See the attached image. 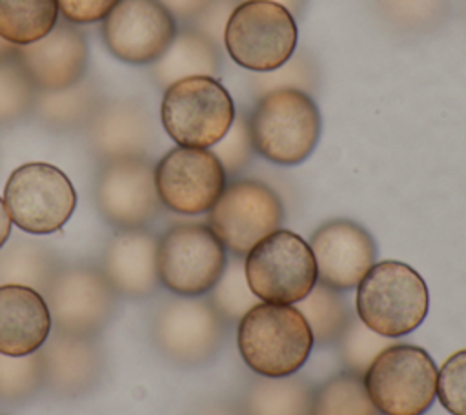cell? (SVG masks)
I'll list each match as a JSON object with an SVG mask.
<instances>
[{"label":"cell","mask_w":466,"mask_h":415,"mask_svg":"<svg viewBox=\"0 0 466 415\" xmlns=\"http://www.w3.org/2000/svg\"><path fill=\"white\" fill-rule=\"evenodd\" d=\"M315 342L302 313L289 304H255L237 324V348L246 366L262 377L297 373Z\"/></svg>","instance_id":"6da1fadb"},{"label":"cell","mask_w":466,"mask_h":415,"mask_svg":"<svg viewBox=\"0 0 466 415\" xmlns=\"http://www.w3.org/2000/svg\"><path fill=\"white\" fill-rule=\"evenodd\" d=\"M248 124L255 153L279 166L304 162L315 151L322 129L313 96L299 89H275L258 96Z\"/></svg>","instance_id":"7a4b0ae2"},{"label":"cell","mask_w":466,"mask_h":415,"mask_svg":"<svg viewBox=\"0 0 466 415\" xmlns=\"http://www.w3.org/2000/svg\"><path fill=\"white\" fill-rule=\"evenodd\" d=\"M428 309V286L404 262H375L357 286L355 315L382 337L399 339L415 331L424 322Z\"/></svg>","instance_id":"3957f363"},{"label":"cell","mask_w":466,"mask_h":415,"mask_svg":"<svg viewBox=\"0 0 466 415\" xmlns=\"http://www.w3.org/2000/svg\"><path fill=\"white\" fill-rule=\"evenodd\" d=\"M228 328L204 297H166L149 317L153 348L164 360L184 369L209 364L222 349Z\"/></svg>","instance_id":"277c9868"},{"label":"cell","mask_w":466,"mask_h":415,"mask_svg":"<svg viewBox=\"0 0 466 415\" xmlns=\"http://www.w3.org/2000/svg\"><path fill=\"white\" fill-rule=\"evenodd\" d=\"M222 44L228 56L249 73L273 71L297 51V18L286 7L266 0L237 4Z\"/></svg>","instance_id":"5b68a950"},{"label":"cell","mask_w":466,"mask_h":415,"mask_svg":"<svg viewBox=\"0 0 466 415\" xmlns=\"http://www.w3.org/2000/svg\"><path fill=\"white\" fill-rule=\"evenodd\" d=\"M229 91L211 76H189L164 89L160 122L167 137L182 147L209 149L235 118Z\"/></svg>","instance_id":"8992f818"},{"label":"cell","mask_w":466,"mask_h":415,"mask_svg":"<svg viewBox=\"0 0 466 415\" xmlns=\"http://www.w3.org/2000/svg\"><path fill=\"white\" fill-rule=\"evenodd\" d=\"M53 331L76 337H100L118 308V295L100 266L62 264L44 291Z\"/></svg>","instance_id":"52a82bcc"},{"label":"cell","mask_w":466,"mask_h":415,"mask_svg":"<svg viewBox=\"0 0 466 415\" xmlns=\"http://www.w3.org/2000/svg\"><path fill=\"white\" fill-rule=\"evenodd\" d=\"M364 384L380 415H424L437 397V366L426 349L393 342L370 364Z\"/></svg>","instance_id":"ba28073f"},{"label":"cell","mask_w":466,"mask_h":415,"mask_svg":"<svg viewBox=\"0 0 466 415\" xmlns=\"http://www.w3.org/2000/svg\"><path fill=\"white\" fill-rule=\"evenodd\" d=\"M160 284L180 297H204L220 278L228 251L208 224L177 222L158 237Z\"/></svg>","instance_id":"9c48e42d"},{"label":"cell","mask_w":466,"mask_h":415,"mask_svg":"<svg viewBox=\"0 0 466 415\" xmlns=\"http://www.w3.org/2000/svg\"><path fill=\"white\" fill-rule=\"evenodd\" d=\"M244 271L260 302L297 304L317 284V266L309 244L289 229L262 238L246 257Z\"/></svg>","instance_id":"30bf717a"},{"label":"cell","mask_w":466,"mask_h":415,"mask_svg":"<svg viewBox=\"0 0 466 415\" xmlns=\"http://www.w3.org/2000/svg\"><path fill=\"white\" fill-rule=\"evenodd\" d=\"M286 209L279 193L253 178L229 180L208 211V226L226 251L246 257L262 238L280 229Z\"/></svg>","instance_id":"8fae6325"},{"label":"cell","mask_w":466,"mask_h":415,"mask_svg":"<svg viewBox=\"0 0 466 415\" xmlns=\"http://www.w3.org/2000/svg\"><path fill=\"white\" fill-rule=\"evenodd\" d=\"M4 202L16 228L29 235H51L71 218L76 191L60 167L29 162L9 175Z\"/></svg>","instance_id":"7c38bea8"},{"label":"cell","mask_w":466,"mask_h":415,"mask_svg":"<svg viewBox=\"0 0 466 415\" xmlns=\"http://www.w3.org/2000/svg\"><path fill=\"white\" fill-rule=\"evenodd\" d=\"M95 204L116 231L147 228L162 211L149 157H124L102 162L95 177Z\"/></svg>","instance_id":"4fadbf2b"},{"label":"cell","mask_w":466,"mask_h":415,"mask_svg":"<svg viewBox=\"0 0 466 415\" xmlns=\"http://www.w3.org/2000/svg\"><path fill=\"white\" fill-rule=\"evenodd\" d=\"M229 178L211 149H169L155 164V186L164 208L178 215L208 213Z\"/></svg>","instance_id":"5bb4252c"},{"label":"cell","mask_w":466,"mask_h":415,"mask_svg":"<svg viewBox=\"0 0 466 415\" xmlns=\"http://www.w3.org/2000/svg\"><path fill=\"white\" fill-rule=\"evenodd\" d=\"M177 31V20L158 0H118L100 27L107 51L133 66L157 62Z\"/></svg>","instance_id":"9a60e30c"},{"label":"cell","mask_w":466,"mask_h":415,"mask_svg":"<svg viewBox=\"0 0 466 415\" xmlns=\"http://www.w3.org/2000/svg\"><path fill=\"white\" fill-rule=\"evenodd\" d=\"M308 244L317 266V282L337 291L357 288L377 262L375 238L350 218H331L320 224Z\"/></svg>","instance_id":"2e32d148"},{"label":"cell","mask_w":466,"mask_h":415,"mask_svg":"<svg viewBox=\"0 0 466 415\" xmlns=\"http://www.w3.org/2000/svg\"><path fill=\"white\" fill-rule=\"evenodd\" d=\"M40 355L44 391L62 400H76L93 393L107 371V355L98 337L51 331Z\"/></svg>","instance_id":"e0dca14e"},{"label":"cell","mask_w":466,"mask_h":415,"mask_svg":"<svg viewBox=\"0 0 466 415\" xmlns=\"http://www.w3.org/2000/svg\"><path fill=\"white\" fill-rule=\"evenodd\" d=\"M84 129L87 149L100 164L124 157H149L157 144L149 109L133 98L104 100Z\"/></svg>","instance_id":"ac0fdd59"},{"label":"cell","mask_w":466,"mask_h":415,"mask_svg":"<svg viewBox=\"0 0 466 415\" xmlns=\"http://www.w3.org/2000/svg\"><path fill=\"white\" fill-rule=\"evenodd\" d=\"M15 58L38 91H62L86 78L89 47L86 35L64 20L44 38L18 47Z\"/></svg>","instance_id":"d6986e66"},{"label":"cell","mask_w":466,"mask_h":415,"mask_svg":"<svg viewBox=\"0 0 466 415\" xmlns=\"http://www.w3.org/2000/svg\"><path fill=\"white\" fill-rule=\"evenodd\" d=\"M158 237L147 229H118L102 249L100 269L126 300H146L158 293Z\"/></svg>","instance_id":"ffe728a7"},{"label":"cell","mask_w":466,"mask_h":415,"mask_svg":"<svg viewBox=\"0 0 466 415\" xmlns=\"http://www.w3.org/2000/svg\"><path fill=\"white\" fill-rule=\"evenodd\" d=\"M51 331V315L40 291L18 284L0 286V353L11 357L35 353Z\"/></svg>","instance_id":"44dd1931"},{"label":"cell","mask_w":466,"mask_h":415,"mask_svg":"<svg viewBox=\"0 0 466 415\" xmlns=\"http://www.w3.org/2000/svg\"><path fill=\"white\" fill-rule=\"evenodd\" d=\"M222 69V51L206 35L191 25L177 31L167 51L151 64L153 82L166 89L189 76L217 78Z\"/></svg>","instance_id":"7402d4cb"},{"label":"cell","mask_w":466,"mask_h":415,"mask_svg":"<svg viewBox=\"0 0 466 415\" xmlns=\"http://www.w3.org/2000/svg\"><path fill=\"white\" fill-rule=\"evenodd\" d=\"M102 102L98 86L82 78L62 91H38L31 115L49 131L71 133L84 129Z\"/></svg>","instance_id":"603a6c76"},{"label":"cell","mask_w":466,"mask_h":415,"mask_svg":"<svg viewBox=\"0 0 466 415\" xmlns=\"http://www.w3.org/2000/svg\"><path fill=\"white\" fill-rule=\"evenodd\" d=\"M315 388L300 375L262 377L248 382L238 408L242 415H311Z\"/></svg>","instance_id":"cb8c5ba5"},{"label":"cell","mask_w":466,"mask_h":415,"mask_svg":"<svg viewBox=\"0 0 466 415\" xmlns=\"http://www.w3.org/2000/svg\"><path fill=\"white\" fill-rule=\"evenodd\" d=\"M62 264L49 246L31 238H15L0 249V286H27L44 295Z\"/></svg>","instance_id":"d4e9b609"},{"label":"cell","mask_w":466,"mask_h":415,"mask_svg":"<svg viewBox=\"0 0 466 415\" xmlns=\"http://www.w3.org/2000/svg\"><path fill=\"white\" fill-rule=\"evenodd\" d=\"M295 308L306 319L317 346L337 344L355 315L351 313L342 291L328 288L320 282H317L313 289L295 304Z\"/></svg>","instance_id":"484cf974"},{"label":"cell","mask_w":466,"mask_h":415,"mask_svg":"<svg viewBox=\"0 0 466 415\" xmlns=\"http://www.w3.org/2000/svg\"><path fill=\"white\" fill-rule=\"evenodd\" d=\"M56 22V0H0V36L16 47L44 38Z\"/></svg>","instance_id":"4316f807"},{"label":"cell","mask_w":466,"mask_h":415,"mask_svg":"<svg viewBox=\"0 0 466 415\" xmlns=\"http://www.w3.org/2000/svg\"><path fill=\"white\" fill-rule=\"evenodd\" d=\"M311 415H380L371 402L364 375L342 369L313 391Z\"/></svg>","instance_id":"83f0119b"},{"label":"cell","mask_w":466,"mask_h":415,"mask_svg":"<svg viewBox=\"0 0 466 415\" xmlns=\"http://www.w3.org/2000/svg\"><path fill=\"white\" fill-rule=\"evenodd\" d=\"M208 300L228 326L238 324V320L260 302L248 284L244 257H228V264L213 289L208 293Z\"/></svg>","instance_id":"f1b7e54d"},{"label":"cell","mask_w":466,"mask_h":415,"mask_svg":"<svg viewBox=\"0 0 466 415\" xmlns=\"http://www.w3.org/2000/svg\"><path fill=\"white\" fill-rule=\"evenodd\" d=\"M379 16L400 33H428L439 27L448 13L451 0H373Z\"/></svg>","instance_id":"f546056e"},{"label":"cell","mask_w":466,"mask_h":415,"mask_svg":"<svg viewBox=\"0 0 466 415\" xmlns=\"http://www.w3.org/2000/svg\"><path fill=\"white\" fill-rule=\"evenodd\" d=\"M44 391L40 349L24 357L0 353V402L25 404Z\"/></svg>","instance_id":"4dcf8cb0"},{"label":"cell","mask_w":466,"mask_h":415,"mask_svg":"<svg viewBox=\"0 0 466 415\" xmlns=\"http://www.w3.org/2000/svg\"><path fill=\"white\" fill-rule=\"evenodd\" d=\"M248 87L255 100L275 89H299L311 95L319 87V67L313 55L295 51L288 62L268 73H249Z\"/></svg>","instance_id":"1f68e13d"},{"label":"cell","mask_w":466,"mask_h":415,"mask_svg":"<svg viewBox=\"0 0 466 415\" xmlns=\"http://www.w3.org/2000/svg\"><path fill=\"white\" fill-rule=\"evenodd\" d=\"M38 89L16 58L0 64V127L13 126L31 115Z\"/></svg>","instance_id":"d6a6232c"},{"label":"cell","mask_w":466,"mask_h":415,"mask_svg":"<svg viewBox=\"0 0 466 415\" xmlns=\"http://www.w3.org/2000/svg\"><path fill=\"white\" fill-rule=\"evenodd\" d=\"M391 344L393 339L371 331L359 320L357 315H353L335 346L342 368L364 375L370 364L375 360V357Z\"/></svg>","instance_id":"836d02e7"},{"label":"cell","mask_w":466,"mask_h":415,"mask_svg":"<svg viewBox=\"0 0 466 415\" xmlns=\"http://www.w3.org/2000/svg\"><path fill=\"white\" fill-rule=\"evenodd\" d=\"M209 149L220 160L228 178L242 173L251 164L253 155H255L249 124H248V115L242 111L235 113V118H233L228 133Z\"/></svg>","instance_id":"e575fe53"},{"label":"cell","mask_w":466,"mask_h":415,"mask_svg":"<svg viewBox=\"0 0 466 415\" xmlns=\"http://www.w3.org/2000/svg\"><path fill=\"white\" fill-rule=\"evenodd\" d=\"M437 399L451 415H466V349L450 355L437 369Z\"/></svg>","instance_id":"d590c367"},{"label":"cell","mask_w":466,"mask_h":415,"mask_svg":"<svg viewBox=\"0 0 466 415\" xmlns=\"http://www.w3.org/2000/svg\"><path fill=\"white\" fill-rule=\"evenodd\" d=\"M118 0H56L58 11L66 22L87 25L104 20Z\"/></svg>","instance_id":"8d00e7d4"},{"label":"cell","mask_w":466,"mask_h":415,"mask_svg":"<svg viewBox=\"0 0 466 415\" xmlns=\"http://www.w3.org/2000/svg\"><path fill=\"white\" fill-rule=\"evenodd\" d=\"M235 0H217L213 5H209L197 20H193L189 25L206 35L209 40H213L218 47H222L224 40V29L228 24V18L231 11L235 9Z\"/></svg>","instance_id":"74e56055"},{"label":"cell","mask_w":466,"mask_h":415,"mask_svg":"<svg viewBox=\"0 0 466 415\" xmlns=\"http://www.w3.org/2000/svg\"><path fill=\"white\" fill-rule=\"evenodd\" d=\"M158 2L171 13L177 24L182 22L184 25H189L217 0H158Z\"/></svg>","instance_id":"f35d334b"},{"label":"cell","mask_w":466,"mask_h":415,"mask_svg":"<svg viewBox=\"0 0 466 415\" xmlns=\"http://www.w3.org/2000/svg\"><path fill=\"white\" fill-rule=\"evenodd\" d=\"M187 415H242L238 402L233 400H209L195 410H191Z\"/></svg>","instance_id":"ab89813d"},{"label":"cell","mask_w":466,"mask_h":415,"mask_svg":"<svg viewBox=\"0 0 466 415\" xmlns=\"http://www.w3.org/2000/svg\"><path fill=\"white\" fill-rule=\"evenodd\" d=\"M242 2H249V0H235V4H242ZM266 2L279 4V5L286 7L295 18H299V16L304 15V11H306L309 0H266Z\"/></svg>","instance_id":"60d3db41"},{"label":"cell","mask_w":466,"mask_h":415,"mask_svg":"<svg viewBox=\"0 0 466 415\" xmlns=\"http://www.w3.org/2000/svg\"><path fill=\"white\" fill-rule=\"evenodd\" d=\"M11 226H13V220L9 217V211L5 208V202L4 198L0 197V249L4 248V244L9 240L11 237Z\"/></svg>","instance_id":"b9f144b4"},{"label":"cell","mask_w":466,"mask_h":415,"mask_svg":"<svg viewBox=\"0 0 466 415\" xmlns=\"http://www.w3.org/2000/svg\"><path fill=\"white\" fill-rule=\"evenodd\" d=\"M16 49H18L16 46L5 42V40L0 36V64H2V62H7V60H11V58H15V56H16Z\"/></svg>","instance_id":"7bdbcfd3"}]
</instances>
